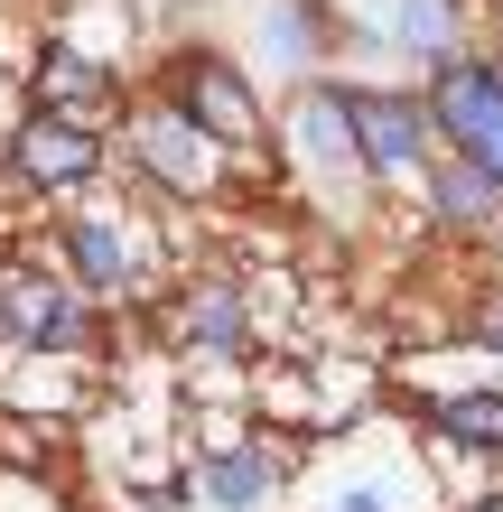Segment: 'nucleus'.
Returning <instances> with one entry per match:
<instances>
[{
  "instance_id": "nucleus-1",
  "label": "nucleus",
  "mask_w": 503,
  "mask_h": 512,
  "mask_svg": "<svg viewBox=\"0 0 503 512\" xmlns=\"http://www.w3.org/2000/svg\"><path fill=\"white\" fill-rule=\"evenodd\" d=\"M438 122H448L457 149L476 168H494V187H503V75L494 66H457L448 84H438Z\"/></svg>"
},
{
  "instance_id": "nucleus-2",
  "label": "nucleus",
  "mask_w": 503,
  "mask_h": 512,
  "mask_svg": "<svg viewBox=\"0 0 503 512\" xmlns=\"http://www.w3.org/2000/svg\"><path fill=\"white\" fill-rule=\"evenodd\" d=\"M177 75H187L177 94H187L196 131H224V140H243V131H252V94H243V75H233V66H215V56H187Z\"/></svg>"
},
{
  "instance_id": "nucleus-3",
  "label": "nucleus",
  "mask_w": 503,
  "mask_h": 512,
  "mask_svg": "<svg viewBox=\"0 0 503 512\" xmlns=\"http://www.w3.org/2000/svg\"><path fill=\"white\" fill-rule=\"evenodd\" d=\"M354 131H364V168H410V159H420V112H410V103L354 94Z\"/></svg>"
},
{
  "instance_id": "nucleus-4",
  "label": "nucleus",
  "mask_w": 503,
  "mask_h": 512,
  "mask_svg": "<svg viewBox=\"0 0 503 512\" xmlns=\"http://www.w3.org/2000/svg\"><path fill=\"white\" fill-rule=\"evenodd\" d=\"M19 159H28L38 187H75V177H94V140H84L75 122H38V131L19 140Z\"/></svg>"
},
{
  "instance_id": "nucleus-5",
  "label": "nucleus",
  "mask_w": 503,
  "mask_h": 512,
  "mask_svg": "<svg viewBox=\"0 0 503 512\" xmlns=\"http://www.w3.org/2000/svg\"><path fill=\"white\" fill-rule=\"evenodd\" d=\"M0 326H10V336H28V345H66V336H75V298L19 280L10 298H0Z\"/></svg>"
},
{
  "instance_id": "nucleus-6",
  "label": "nucleus",
  "mask_w": 503,
  "mask_h": 512,
  "mask_svg": "<svg viewBox=\"0 0 503 512\" xmlns=\"http://www.w3.org/2000/svg\"><path fill=\"white\" fill-rule=\"evenodd\" d=\"M140 149H150V168L168 177V187H205V177H215L205 131H187V122H150V131H140Z\"/></svg>"
},
{
  "instance_id": "nucleus-7",
  "label": "nucleus",
  "mask_w": 503,
  "mask_h": 512,
  "mask_svg": "<svg viewBox=\"0 0 503 512\" xmlns=\"http://www.w3.org/2000/svg\"><path fill=\"white\" fill-rule=\"evenodd\" d=\"M299 140H308V159H345V149H364V131H354V103L345 94H308L299 103Z\"/></svg>"
},
{
  "instance_id": "nucleus-8",
  "label": "nucleus",
  "mask_w": 503,
  "mask_h": 512,
  "mask_svg": "<svg viewBox=\"0 0 503 512\" xmlns=\"http://www.w3.org/2000/svg\"><path fill=\"white\" fill-rule=\"evenodd\" d=\"M205 494L215 503H261L271 494V457H215L205 466Z\"/></svg>"
},
{
  "instance_id": "nucleus-9",
  "label": "nucleus",
  "mask_w": 503,
  "mask_h": 512,
  "mask_svg": "<svg viewBox=\"0 0 503 512\" xmlns=\"http://www.w3.org/2000/svg\"><path fill=\"white\" fill-rule=\"evenodd\" d=\"M75 261H84V280H122V270H131V243H122V233H112V224H75Z\"/></svg>"
},
{
  "instance_id": "nucleus-10",
  "label": "nucleus",
  "mask_w": 503,
  "mask_h": 512,
  "mask_svg": "<svg viewBox=\"0 0 503 512\" xmlns=\"http://www.w3.org/2000/svg\"><path fill=\"white\" fill-rule=\"evenodd\" d=\"M503 187H494V168H457V177H438V205H448V215L466 224V215H485Z\"/></svg>"
},
{
  "instance_id": "nucleus-11",
  "label": "nucleus",
  "mask_w": 503,
  "mask_h": 512,
  "mask_svg": "<svg viewBox=\"0 0 503 512\" xmlns=\"http://www.w3.org/2000/svg\"><path fill=\"white\" fill-rule=\"evenodd\" d=\"M187 326H196V345H233V336H243V308H233L224 289H205V308H196Z\"/></svg>"
},
{
  "instance_id": "nucleus-12",
  "label": "nucleus",
  "mask_w": 503,
  "mask_h": 512,
  "mask_svg": "<svg viewBox=\"0 0 503 512\" xmlns=\"http://www.w3.org/2000/svg\"><path fill=\"white\" fill-rule=\"evenodd\" d=\"M392 28H401L410 47H438V38H448V10H438V0H401V10H392Z\"/></svg>"
},
{
  "instance_id": "nucleus-13",
  "label": "nucleus",
  "mask_w": 503,
  "mask_h": 512,
  "mask_svg": "<svg viewBox=\"0 0 503 512\" xmlns=\"http://www.w3.org/2000/svg\"><path fill=\"white\" fill-rule=\"evenodd\" d=\"M47 75H56V94H75V103H94V94H103V84H94V66H84L75 47H56V56H47Z\"/></svg>"
},
{
  "instance_id": "nucleus-14",
  "label": "nucleus",
  "mask_w": 503,
  "mask_h": 512,
  "mask_svg": "<svg viewBox=\"0 0 503 512\" xmlns=\"http://www.w3.org/2000/svg\"><path fill=\"white\" fill-rule=\"evenodd\" d=\"M438 419H448V429H457V438H494V401H448V410H438Z\"/></svg>"
},
{
  "instance_id": "nucleus-15",
  "label": "nucleus",
  "mask_w": 503,
  "mask_h": 512,
  "mask_svg": "<svg viewBox=\"0 0 503 512\" xmlns=\"http://www.w3.org/2000/svg\"><path fill=\"white\" fill-rule=\"evenodd\" d=\"M336 512H392V503H382L373 485H354V494H336Z\"/></svg>"
},
{
  "instance_id": "nucleus-16",
  "label": "nucleus",
  "mask_w": 503,
  "mask_h": 512,
  "mask_svg": "<svg viewBox=\"0 0 503 512\" xmlns=\"http://www.w3.org/2000/svg\"><path fill=\"white\" fill-rule=\"evenodd\" d=\"M485 336H494V345H503V298H494V308H485Z\"/></svg>"
},
{
  "instance_id": "nucleus-17",
  "label": "nucleus",
  "mask_w": 503,
  "mask_h": 512,
  "mask_svg": "<svg viewBox=\"0 0 503 512\" xmlns=\"http://www.w3.org/2000/svg\"><path fill=\"white\" fill-rule=\"evenodd\" d=\"M485 512H503V503H485Z\"/></svg>"
}]
</instances>
